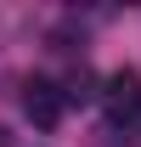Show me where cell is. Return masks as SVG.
<instances>
[{
    "label": "cell",
    "instance_id": "obj_1",
    "mask_svg": "<svg viewBox=\"0 0 141 147\" xmlns=\"http://www.w3.org/2000/svg\"><path fill=\"white\" fill-rule=\"evenodd\" d=\"M62 102H68V91H56L51 79H28V85H23V113H28L40 130H51L56 119H62Z\"/></svg>",
    "mask_w": 141,
    "mask_h": 147
},
{
    "label": "cell",
    "instance_id": "obj_2",
    "mask_svg": "<svg viewBox=\"0 0 141 147\" xmlns=\"http://www.w3.org/2000/svg\"><path fill=\"white\" fill-rule=\"evenodd\" d=\"M90 96V74H73V85H68V102H85Z\"/></svg>",
    "mask_w": 141,
    "mask_h": 147
},
{
    "label": "cell",
    "instance_id": "obj_3",
    "mask_svg": "<svg viewBox=\"0 0 141 147\" xmlns=\"http://www.w3.org/2000/svg\"><path fill=\"white\" fill-rule=\"evenodd\" d=\"M0 147H6V130H0Z\"/></svg>",
    "mask_w": 141,
    "mask_h": 147
}]
</instances>
